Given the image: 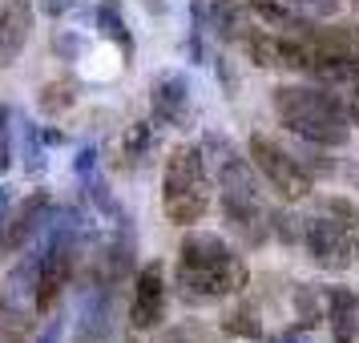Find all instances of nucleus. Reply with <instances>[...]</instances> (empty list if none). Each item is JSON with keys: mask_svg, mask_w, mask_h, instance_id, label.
I'll return each mask as SVG.
<instances>
[{"mask_svg": "<svg viewBox=\"0 0 359 343\" xmlns=\"http://www.w3.org/2000/svg\"><path fill=\"white\" fill-rule=\"evenodd\" d=\"M97 29L109 36V41H117L126 53H133V41H130V33H126V20L117 17L114 4H101V8H97Z\"/></svg>", "mask_w": 359, "mask_h": 343, "instance_id": "nucleus-15", "label": "nucleus"}, {"mask_svg": "<svg viewBox=\"0 0 359 343\" xmlns=\"http://www.w3.org/2000/svg\"><path fill=\"white\" fill-rule=\"evenodd\" d=\"M89 170H93V149H81V158H77V174H89Z\"/></svg>", "mask_w": 359, "mask_h": 343, "instance_id": "nucleus-23", "label": "nucleus"}, {"mask_svg": "<svg viewBox=\"0 0 359 343\" xmlns=\"http://www.w3.org/2000/svg\"><path fill=\"white\" fill-rule=\"evenodd\" d=\"M73 343H105V331H93V327H81Z\"/></svg>", "mask_w": 359, "mask_h": 343, "instance_id": "nucleus-22", "label": "nucleus"}, {"mask_svg": "<svg viewBox=\"0 0 359 343\" xmlns=\"http://www.w3.org/2000/svg\"><path fill=\"white\" fill-rule=\"evenodd\" d=\"M45 222H53V198L41 190V194L25 198L17 210L0 222V250H8V255H13V250H20V246L29 243V238H33Z\"/></svg>", "mask_w": 359, "mask_h": 343, "instance_id": "nucleus-6", "label": "nucleus"}, {"mask_svg": "<svg viewBox=\"0 0 359 343\" xmlns=\"http://www.w3.org/2000/svg\"><path fill=\"white\" fill-rule=\"evenodd\" d=\"M36 4H41L45 17H65L69 8H73V0H36Z\"/></svg>", "mask_w": 359, "mask_h": 343, "instance_id": "nucleus-20", "label": "nucleus"}, {"mask_svg": "<svg viewBox=\"0 0 359 343\" xmlns=\"http://www.w3.org/2000/svg\"><path fill=\"white\" fill-rule=\"evenodd\" d=\"M20 154H25V174L41 178L45 174V137H36L33 121H20Z\"/></svg>", "mask_w": 359, "mask_h": 343, "instance_id": "nucleus-13", "label": "nucleus"}, {"mask_svg": "<svg viewBox=\"0 0 359 343\" xmlns=\"http://www.w3.org/2000/svg\"><path fill=\"white\" fill-rule=\"evenodd\" d=\"M149 105H154V121L182 130L190 121V85H186V77L182 73L158 77L154 81V93H149Z\"/></svg>", "mask_w": 359, "mask_h": 343, "instance_id": "nucleus-9", "label": "nucleus"}, {"mask_svg": "<svg viewBox=\"0 0 359 343\" xmlns=\"http://www.w3.org/2000/svg\"><path fill=\"white\" fill-rule=\"evenodd\" d=\"M0 133H8V105H0Z\"/></svg>", "mask_w": 359, "mask_h": 343, "instance_id": "nucleus-24", "label": "nucleus"}, {"mask_svg": "<svg viewBox=\"0 0 359 343\" xmlns=\"http://www.w3.org/2000/svg\"><path fill=\"white\" fill-rule=\"evenodd\" d=\"M226 331L230 335H246V339H259V323H255V315L250 311H234L226 319Z\"/></svg>", "mask_w": 359, "mask_h": 343, "instance_id": "nucleus-17", "label": "nucleus"}, {"mask_svg": "<svg viewBox=\"0 0 359 343\" xmlns=\"http://www.w3.org/2000/svg\"><path fill=\"white\" fill-rule=\"evenodd\" d=\"M165 311V283H162V267L149 262L137 271V283H133V303H130V323L137 331H149V327L162 323Z\"/></svg>", "mask_w": 359, "mask_h": 343, "instance_id": "nucleus-7", "label": "nucleus"}, {"mask_svg": "<svg viewBox=\"0 0 359 343\" xmlns=\"http://www.w3.org/2000/svg\"><path fill=\"white\" fill-rule=\"evenodd\" d=\"M351 222H335V218H307V227H303V243H307L311 259L327 267V271H343V267H351V234H347Z\"/></svg>", "mask_w": 359, "mask_h": 343, "instance_id": "nucleus-5", "label": "nucleus"}, {"mask_svg": "<svg viewBox=\"0 0 359 343\" xmlns=\"http://www.w3.org/2000/svg\"><path fill=\"white\" fill-rule=\"evenodd\" d=\"M222 218L230 222V230L243 238V243H262L266 238V210H262L259 198H222Z\"/></svg>", "mask_w": 359, "mask_h": 343, "instance_id": "nucleus-11", "label": "nucleus"}, {"mask_svg": "<svg viewBox=\"0 0 359 343\" xmlns=\"http://www.w3.org/2000/svg\"><path fill=\"white\" fill-rule=\"evenodd\" d=\"M250 162H255V170H259L262 178L275 186L283 198H307L311 194V174L299 166V158L294 154H287L283 146H275L271 137H262V133H255L250 137Z\"/></svg>", "mask_w": 359, "mask_h": 343, "instance_id": "nucleus-4", "label": "nucleus"}, {"mask_svg": "<svg viewBox=\"0 0 359 343\" xmlns=\"http://www.w3.org/2000/svg\"><path fill=\"white\" fill-rule=\"evenodd\" d=\"M53 45H57V53H65V57H73V53L81 49V41H77V36H73V33L57 36V41H53Z\"/></svg>", "mask_w": 359, "mask_h": 343, "instance_id": "nucleus-21", "label": "nucleus"}, {"mask_svg": "<svg viewBox=\"0 0 359 343\" xmlns=\"http://www.w3.org/2000/svg\"><path fill=\"white\" fill-rule=\"evenodd\" d=\"M41 255H45V250H41ZM41 255H25V259L4 275V287H0V311H8V315H25V303H33L36 307Z\"/></svg>", "mask_w": 359, "mask_h": 343, "instance_id": "nucleus-10", "label": "nucleus"}, {"mask_svg": "<svg viewBox=\"0 0 359 343\" xmlns=\"http://www.w3.org/2000/svg\"><path fill=\"white\" fill-rule=\"evenodd\" d=\"M355 8H359V0H355Z\"/></svg>", "mask_w": 359, "mask_h": 343, "instance_id": "nucleus-28", "label": "nucleus"}, {"mask_svg": "<svg viewBox=\"0 0 359 343\" xmlns=\"http://www.w3.org/2000/svg\"><path fill=\"white\" fill-rule=\"evenodd\" d=\"M61 331H65V319L57 315V319H49V323L41 327V335H36V343H61Z\"/></svg>", "mask_w": 359, "mask_h": 343, "instance_id": "nucleus-19", "label": "nucleus"}, {"mask_svg": "<svg viewBox=\"0 0 359 343\" xmlns=\"http://www.w3.org/2000/svg\"><path fill=\"white\" fill-rule=\"evenodd\" d=\"M275 114L283 126L311 146H343L351 137V121L343 114V97L311 89V85H283L275 89Z\"/></svg>", "mask_w": 359, "mask_h": 343, "instance_id": "nucleus-2", "label": "nucleus"}, {"mask_svg": "<svg viewBox=\"0 0 359 343\" xmlns=\"http://www.w3.org/2000/svg\"><path fill=\"white\" fill-rule=\"evenodd\" d=\"M275 343H303V339H299V335H294V331H283V335H278Z\"/></svg>", "mask_w": 359, "mask_h": 343, "instance_id": "nucleus-25", "label": "nucleus"}, {"mask_svg": "<svg viewBox=\"0 0 359 343\" xmlns=\"http://www.w3.org/2000/svg\"><path fill=\"white\" fill-rule=\"evenodd\" d=\"M33 36V0H4L0 4V69L13 65Z\"/></svg>", "mask_w": 359, "mask_h": 343, "instance_id": "nucleus-8", "label": "nucleus"}, {"mask_svg": "<svg viewBox=\"0 0 359 343\" xmlns=\"http://www.w3.org/2000/svg\"><path fill=\"white\" fill-rule=\"evenodd\" d=\"M327 319H331V335L335 343H355L359 331V299L343 287H331L327 291Z\"/></svg>", "mask_w": 359, "mask_h": 343, "instance_id": "nucleus-12", "label": "nucleus"}, {"mask_svg": "<svg viewBox=\"0 0 359 343\" xmlns=\"http://www.w3.org/2000/svg\"><path fill=\"white\" fill-rule=\"evenodd\" d=\"M275 234L283 243H294V238H303V227H299L294 214H275Z\"/></svg>", "mask_w": 359, "mask_h": 343, "instance_id": "nucleus-18", "label": "nucleus"}, {"mask_svg": "<svg viewBox=\"0 0 359 343\" xmlns=\"http://www.w3.org/2000/svg\"><path fill=\"white\" fill-rule=\"evenodd\" d=\"M73 101H77V93H73V85L69 81H49L45 89H41V109H45L49 117L73 109Z\"/></svg>", "mask_w": 359, "mask_h": 343, "instance_id": "nucleus-14", "label": "nucleus"}, {"mask_svg": "<svg viewBox=\"0 0 359 343\" xmlns=\"http://www.w3.org/2000/svg\"><path fill=\"white\" fill-rule=\"evenodd\" d=\"M355 259H359V243H355Z\"/></svg>", "mask_w": 359, "mask_h": 343, "instance_id": "nucleus-27", "label": "nucleus"}, {"mask_svg": "<svg viewBox=\"0 0 359 343\" xmlns=\"http://www.w3.org/2000/svg\"><path fill=\"white\" fill-rule=\"evenodd\" d=\"M149 146H154V130H149L146 121L130 126V133H126V158H130V162H142L149 154Z\"/></svg>", "mask_w": 359, "mask_h": 343, "instance_id": "nucleus-16", "label": "nucleus"}, {"mask_svg": "<svg viewBox=\"0 0 359 343\" xmlns=\"http://www.w3.org/2000/svg\"><path fill=\"white\" fill-rule=\"evenodd\" d=\"M210 210V178L198 146H178L165 158V218L190 227Z\"/></svg>", "mask_w": 359, "mask_h": 343, "instance_id": "nucleus-3", "label": "nucleus"}, {"mask_svg": "<svg viewBox=\"0 0 359 343\" xmlns=\"http://www.w3.org/2000/svg\"><path fill=\"white\" fill-rule=\"evenodd\" d=\"M178 287L194 303L226 299V295L246 287V267L218 234L194 230V234L182 238L178 250Z\"/></svg>", "mask_w": 359, "mask_h": 343, "instance_id": "nucleus-1", "label": "nucleus"}, {"mask_svg": "<svg viewBox=\"0 0 359 343\" xmlns=\"http://www.w3.org/2000/svg\"><path fill=\"white\" fill-rule=\"evenodd\" d=\"M0 343H17V335H0Z\"/></svg>", "mask_w": 359, "mask_h": 343, "instance_id": "nucleus-26", "label": "nucleus"}]
</instances>
